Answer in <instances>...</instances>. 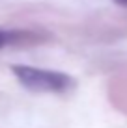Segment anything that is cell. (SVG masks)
Returning <instances> with one entry per match:
<instances>
[{
  "label": "cell",
  "instance_id": "6da1fadb",
  "mask_svg": "<svg viewBox=\"0 0 127 128\" xmlns=\"http://www.w3.org/2000/svg\"><path fill=\"white\" fill-rule=\"evenodd\" d=\"M11 70L21 86L34 93H64L73 86V78L58 70L37 69L30 65H11Z\"/></svg>",
  "mask_w": 127,
  "mask_h": 128
},
{
  "label": "cell",
  "instance_id": "3957f363",
  "mask_svg": "<svg viewBox=\"0 0 127 128\" xmlns=\"http://www.w3.org/2000/svg\"><path fill=\"white\" fill-rule=\"evenodd\" d=\"M116 2H120V4H123V6H127V0H116Z\"/></svg>",
  "mask_w": 127,
  "mask_h": 128
},
{
  "label": "cell",
  "instance_id": "7a4b0ae2",
  "mask_svg": "<svg viewBox=\"0 0 127 128\" xmlns=\"http://www.w3.org/2000/svg\"><path fill=\"white\" fill-rule=\"evenodd\" d=\"M15 37H17L15 32H4V30H0V48L6 46V45H10Z\"/></svg>",
  "mask_w": 127,
  "mask_h": 128
}]
</instances>
